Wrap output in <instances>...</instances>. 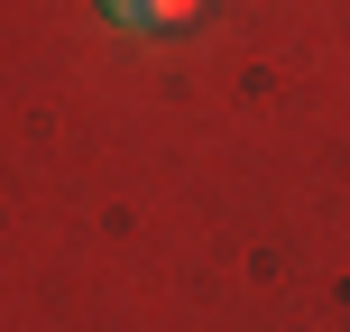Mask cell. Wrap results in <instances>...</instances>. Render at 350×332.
<instances>
[{
    "label": "cell",
    "mask_w": 350,
    "mask_h": 332,
    "mask_svg": "<svg viewBox=\"0 0 350 332\" xmlns=\"http://www.w3.org/2000/svg\"><path fill=\"white\" fill-rule=\"evenodd\" d=\"M111 18H120L129 37H157V28H185L193 10H203V0H102Z\"/></svg>",
    "instance_id": "cell-1"
}]
</instances>
